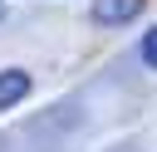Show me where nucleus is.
Masks as SVG:
<instances>
[{
	"mask_svg": "<svg viewBox=\"0 0 157 152\" xmlns=\"http://www.w3.org/2000/svg\"><path fill=\"white\" fill-rule=\"evenodd\" d=\"M5 10H10V5H5V0H0V20H5Z\"/></svg>",
	"mask_w": 157,
	"mask_h": 152,
	"instance_id": "20e7f679",
	"label": "nucleus"
},
{
	"mask_svg": "<svg viewBox=\"0 0 157 152\" xmlns=\"http://www.w3.org/2000/svg\"><path fill=\"white\" fill-rule=\"evenodd\" d=\"M25 93H29V74L25 69H0V108L25 103Z\"/></svg>",
	"mask_w": 157,
	"mask_h": 152,
	"instance_id": "f03ea898",
	"label": "nucleus"
},
{
	"mask_svg": "<svg viewBox=\"0 0 157 152\" xmlns=\"http://www.w3.org/2000/svg\"><path fill=\"white\" fill-rule=\"evenodd\" d=\"M142 64H147V69H157V25L142 34Z\"/></svg>",
	"mask_w": 157,
	"mask_h": 152,
	"instance_id": "7ed1b4c3",
	"label": "nucleus"
},
{
	"mask_svg": "<svg viewBox=\"0 0 157 152\" xmlns=\"http://www.w3.org/2000/svg\"><path fill=\"white\" fill-rule=\"evenodd\" d=\"M142 5L147 0H93V20L98 25H128L142 15Z\"/></svg>",
	"mask_w": 157,
	"mask_h": 152,
	"instance_id": "f257e3e1",
	"label": "nucleus"
}]
</instances>
